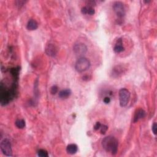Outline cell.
I'll list each match as a JSON object with an SVG mask.
<instances>
[{
	"label": "cell",
	"instance_id": "6da1fadb",
	"mask_svg": "<svg viewBox=\"0 0 157 157\" xmlns=\"http://www.w3.org/2000/svg\"><path fill=\"white\" fill-rule=\"evenodd\" d=\"M118 142L117 139L114 136H109L104 138L102 140V147L107 152L111 154L116 155L118 151Z\"/></svg>",
	"mask_w": 157,
	"mask_h": 157
},
{
	"label": "cell",
	"instance_id": "7a4b0ae2",
	"mask_svg": "<svg viewBox=\"0 0 157 157\" xmlns=\"http://www.w3.org/2000/svg\"><path fill=\"white\" fill-rule=\"evenodd\" d=\"M90 61L85 57H80L77 60L75 65V69L78 73H83L90 67Z\"/></svg>",
	"mask_w": 157,
	"mask_h": 157
},
{
	"label": "cell",
	"instance_id": "3957f363",
	"mask_svg": "<svg viewBox=\"0 0 157 157\" xmlns=\"http://www.w3.org/2000/svg\"><path fill=\"white\" fill-rule=\"evenodd\" d=\"M119 101L120 105L123 107L127 106L128 104L130 98V92L126 88H121L119 90Z\"/></svg>",
	"mask_w": 157,
	"mask_h": 157
},
{
	"label": "cell",
	"instance_id": "277c9868",
	"mask_svg": "<svg viewBox=\"0 0 157 157\" xmlns=\"http://www.w3.org/2000/svg\"><path fill=\"white\" fill-rule=\"evenodd\" d=\"M0 148L3 154L7 156H12L11 143L8 139H4L0 144Z\"/></svg>",
	"mask_w": 157,
	"mask_h": 157
},
{
	"label": "cell",
	"instance_id": "5b68a950",
	"mask_svg": "<svg viewBox=\"0 0 157 157\" xmlns=\"http://www.w3.org/2000/svg\"><path fill=\"white\" fill-rule=\"evenodd\" d=\"M113 9L119 19H122L125 17L126 14L125 8L122 2H115L113 5Z\"/></svg>",
	"mask_w": 157,
	"mask_h": 157
},
{
	"label": "cell",
	"instance_id": "8992f818",
	"mask_svg": "<svg viewBox=\"0 0 157 157\" xmlns=\"http://www.w3.org/2000/svg\"><path fill=\"white\" fill-rule=\"evenodd\" d=\"M11 96V93L9 91H7L5 88H4L3 84H1V96H0V102L2 106H5L9 103L10 101V98Z\"/></svg>",
	"mask_w": 157,
	"mask_h": 157
},
{
	"label": "cell",
	"instance_id": "52a82bcc",
	"mask_svg": "<svg viewBox=\"0 0 157 157\" xmlns=\"http://www.w3.org/2000/svg\"><path fill=\"white\" fill-rule=\"evenodd\" d=\"M73 51L76 55L82 56L87 51V47L83 43H78L74 45Z\"/></svg>",
	"mask_w": 157,
	"mask_h": 157
},
{
	"label": "cell",
	"instance_id": "ba28073f",
	"mask_svg": "<svg viewBox=\"0 0 157 157\" xmlns=\"http://www.w3.org/2000/svg\"><path fill=\"white\" fill-rule=\"evenodd\" d=\"M45 52L49 56L55 57L57 53V49L55 45L49 44L47 45L46 49H45Z\"/></svg>",
	"mask_w": 157,
	"mask_h": 157
},
{
	"label": "cell",
	"instance_id": "9c48e42d",
	"mask_svg": "<svg viewBox=\"0 0 157 157\" xmlns=\"http://www.w3.org/2000/svg\"><path fill=\"white\" fill-rule=\"evenodd\" d=\"M146 112L145 110H144L143 109H139L134 114V116L133 118V122L136 123L138 121H139L140 119H142L146 117Z\"/></svg>",
	"mask_w": 157,
	"mask_h": 157
},
{
	"label": "cell",
	"instance_id": "30bf717a",
	"mask_svg": "<svg viewBox=\"0 0 157 157\" xmlns=\"http://www.w3.org/2000/svg\"><path fill=\"white\" fill-rule=\"evenodd\" d=\"M124 50H125V48H124L123 45L122 41L121 39H119L117 41V44H115V45L114 47V51L115 53H121L123 51H124Z\"/></svg>",
	"mask_w": 157,
	"mask_h": 157
},
{
	"label": "cell",
	"instance_id": "8fae6325",
	"mask_svg": "<svg viewBox=\"0 0 157 157\" xmlns=\"http://www.w3.org/2000/svg\"><path fill=\"white\" fill-rule=\"evenodd\" d=\"M27 28L28 30L30 31L36 30V29L38 28V24L36 20L33 19H31L28 21Z\"/></svg>",
	"mask_w": 157,
	"mask_h": 157
},
{
	"label": "cell",
	"instance_id": "7c38bea8",
	"mask_svg": "<svg viewBox=\"0 0 157 157\" xmlns=\"http://www.w3.org/2000/svg\"><path fill=\"white\" fill-rule=\"evenodd\" d=\"M78 150V147L76 144H71L68 145L67 147V152L70 155H74L77 153Z\"/></svg>",
	"mask_w": 157,
	"mask_h": 157
},
{
	"label": "cell",
	"instance_id": "4fadbf2b",
	"mask_svg": "<svg viewBox=\"0 0 157 157\" xmlns=\"http://www.w3.org/2000/svg\"><path fill=\"white\" fill-rule=\"evenodd\" d=\"M71 90L69 89H65V90L60 91L59 92V96L61 99H67L68 97H69V96L71 95Z\"/></svg>",
	"mask_w": 157,
	"mask_h": 157
},
{
	"label": "cell",
	"instance_id": "5bb4252c",
	"mask_svg": "<svg viewBox=\"0 0 157 157\" xmlns=\"http://www.w3.org/2000/svg\"><path fill=\"white\" fill-rule=\"evenodd\" d=\"M15 124V126L19 129H23L24 128L25 126V122L24 120H22V119L17 120Z\"/></svg>",
	"mask_w": 157,
	"mask_h": 157
},
{
	"label": "cell",
	"instance_id": "9a60e30c",
	"mask_svg": "<svg viewBox=\"0 0 157 157\" xmlns=\"http://www.w3.org/2000/svg\"><path fill=\"white\" fill-rule=\"evenodd\" d=\"M113 71V75L114 76L115 74V75H117V76H118L120 74H122L123 69L122 68H120V66H117L116 67L114 68Z\"/></svg>",
	"mask_w": 157,
	"mask_h": 157
},
{
	"label": "cell",
	"instance_id": "2e32d148",
	"mask_svg": "<svg viewBox=\"0 0 157 157\" xmlns=\"http://www.w3.org/2000/svg\"><path fill=\"white\" fill-rule=\"evenodd\" d=\"M38 155L41 157H47L49 156L48 152L44 149H41L38 152Z\"/></svg>",
	"mask_w": 157,
	"mask_h": 157
},
{
	"label": "cell",
	"instance_id": "e0dca14e",
	"mask_svg": "<svg viewBox=\"0 0 157 157\" xmlns=\"http://www.w3.org/2000/svg\"><path fill=\"white\" fill-rule=\"evenodd\" d=\"M86 8H87V14L92 15H94V13H95V11H94V8L93 7L86 6Z\"/></svg>",
	"mask_w": 157,
	"mask_h": 157
},
{
	"label": "cell",
	"instance_id": "ac0fdd59",
	"mask_svg": "<svg viewBox=\"0 0 157 157\" xmlns=\"http://www.w3.org/2000/svg\"><path fill=\"white\" fill-rule=\"evenodd\" d=\"M107 130H108V126L105 125H101L100 128V132L102 134H106Z\"/></svg>",
	"mask_w": 157,
	"mask_h": 157
},
{
	"label": "cell",
	"instance_id": "d6986e66",
	"mask_svg": "<svg viewBox=\"0 0 157 157\" xmlns=\"http://www.w3.org/2000/svg\"><path fill=\"white\" fill-rule=\"evenodd\" d=\"M58 92V87L56 85H53L51 87V93L52 94H55Z\"/></svg>",
	"mask_w": 157,
	"mask_h": 157
},
{
	"label": "cell",
	"instance_id": "ffe728a7",
	"mask_svg": "<svg viewBox=\"0 0 157 157\" xmlns=\"http://www.w3.org/2000/svg\"><path fill=\"white\" fill-rule=\"evenodd\" d=\"M152 131H153V133H154V134L155 135L156 134V130H157V125H156V123H154V124H153V125H152Z\"/></svg>",
	"mask_w": 157,
	"mask_h": 157
},
{
	"label": "cell",
	"instance_id": "44dd1931",
	"mask_svg": "<svg viewBox=\"0 0 157 157\" xmlns=\"http://www.w3.org/2000/svg\"><path fill=\"white\" fill-rule=\"evenodd\" d=\"M101 126V124L100 122H96L95 125L94 126V130H98L99 129H100Z\"/></svg>",
	"mask_w": 157,
	"mask_h": 157
},
{
	"label": "cell",
	"instance_id": "7402d4cb",
	"mask_svg": "<svg viewBox=\"0 0 157 157\" xmlns=\"http://www.w3.org/2000/svg\"><path fill=\"white\" fill-rule=\"evenodd\" d=\"M103 102H104L105 104H109V103L110 102V98L108 96H106L103 99Z\"/></svg>",
	"mask_w": 157,
	"mask_h": 157
},
{
	"label": "cell",
	"instance_id": "603a6c76",
	"mask_svg": "<svg viewBox=\"0 0 157 157\" xmlns=\"http://www.w3.org/2000/svg\"><path fill=\"white\" fill-rule=\"evenodd\" d=\"M81 12L82 14H84V15L87 14V8H86V6H85L82 8Z\"/></svg>",
	"mask_w": 157,
	"mask_h": 157
}]
</instances>
